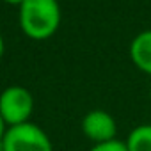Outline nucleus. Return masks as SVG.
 Segmentation results:
<instances>
[{
	"mask_svg": "<svg viewBox=\"0 0 151 151\" xmlns=\"http://www.w3.org/2000/svg\"><path fill=\"white\" fill-rule=\"evenodd\" d=\"M22 32L34 41L50 39L62 20L57 0H25L18 13Z\"/></svg>",
	"mask_w": 151,
	"mask_h": 151,
	"instance_id": "obj_1",
	"label": "nucleus"
},
{
	"mask_svg": "<svg viewBox=\"0 0 151 151\" xmlns=\"http://www.w3.org/2000/svg\"><path fill=\"white\" fill-rule=\"evenodd\" d=\"M2 151H53L50 135L36 123L29 121L23 124L9 126L2 146Z\"/></svg>",
	"mask_w": 151,
	"mask_h": 151,
	"instance_id": "obj_2",
	"label": "nucleus"
},
{
	"mask_svg": "<svg viewBox=\"0 0 151 151\" xmlns=\"http://www.w3.org/2000/svg\"><path fill=\"white\" fill-rule=\"evenodd\" d=\"M34 96L23 86H9L0 93V116L9 126L29 123L34 114Z\"/></svg>",
	"mask_w": 151,
	"mask_h": 151,
	"instance_id": "obj_3",
	"label": "nucleus"
},
{
	"mask_svg": "<svg viewBox=\"0 0 151 151\" xmlns=\"http://www.w3.org/2000/svg\"><path fill=\"white\" fill-rule=\"evenodd\" d=\"M82 132L93 142V146L94 144H103V142L116 140L117 123H116L114 116L109 114L107 110L94 109V110H89L84 116V119H82Z\"/></svg>",
	"mask_w": 151,
	"mask_h": 151,
	"instance_id": "obj_4",
	"label": "nucleus"
},
{
	"mask_svg": "<svg viewBox=\"0 0 151 151\" xmlns=\"http://www.w3.org/2000/svg\"><path fill=\"white\" fill-rule=\"evenodd\" d=\"M130 59L135 68L151 77V30H142L132 39Z\"/></svg>",
	"mask_w": 151,
	"mask_h": 151,
	"instance_id": "obj_5",
	"label": "nucleus"
},
{
	"mask_svg": "<svg viewBox=\"0 0 151 151\" xmlns=\"http://www.w3.org/2000/svg\"><path fill=\"white\" fill-rule=\"evenodd\" d=\"M124 144L128 151H151V124L135 126L128 133Z\"/></svg>",
	"mask_w": 151,
	"mask_h": 151,
	"instance_id": "obj_6",
	"label": "nucleus"
},
{
	"mask_svg": "<svg viewBox=\"0 0 151 151\" xmlns=\"http://www.w3.org/2000/svg\"><path fill=\"white\" fill-rule=\"evenodd\" d=\"M89 151H128L124 140H110V142H103V144H94L91 146Z\"/></svg>",
	"mask_w": 151,
	"mask_h": 151,
	"instance_id": "obj_7",
	"label": "nucleus"
},
{
	"mask_svg": "<svg viewBox=\"0 0 151 151\" xmlns=\"http://www.w3.org/2000/svg\"><path fill=\"white\" fill-rule=\"evenodd\" d=\"M6 132H7V124L4 123L2 116H0V146H2V140H4V135H6Z\"/></svg>",
	"mask_w": 151,
	"mask_h": 151,
	"instance_id": "obj_8",
	"label": "nucleus"
},
{
	"mask_svg": "<svg viewBox=\"0 0 151 151\" xmlns=\"http://www.w3.org/2000/svg\"><path fill=\"white\" fill-rule=\"evenodd\" d=\"M4 2H6V4H9V6H18V7H20V6L25 2V0H4Z\"/></svg>",
	"mask_w": 151,
	"mask_h": 151,
	"instance_id": "obj_9",
	"label": "nucleus"
},
{
	"mask_svg": "<svg viewBox=\"0 0 151 151\" xmlns=\"http://www.w3.org/2000/svg\"><path fill=\"white\" fill-rule=\"evenodd\" d=\"M4 52H6V43H4V37H2V34H0V59H2Z\"/></svg>",
	"mask_w": 151,
	"mask_h": 151,
	"instance_id": "obj_10",
	"label": "nucleus"
},
{
	"mask_svg": "<svg viewBox=\"0 0 151 151\" xmlns=\"http://www.w3.org/2000/svg\"><path fill=\"white\" fill-rule=\"evenodd\" d=\"M149 93H151V86H149Z\"/></svg>",
	"mask_w": 151,
	"mask_h": 151,
	"instance_id": "obj_11",
	"label": "nucleus"
}]
</instances>
